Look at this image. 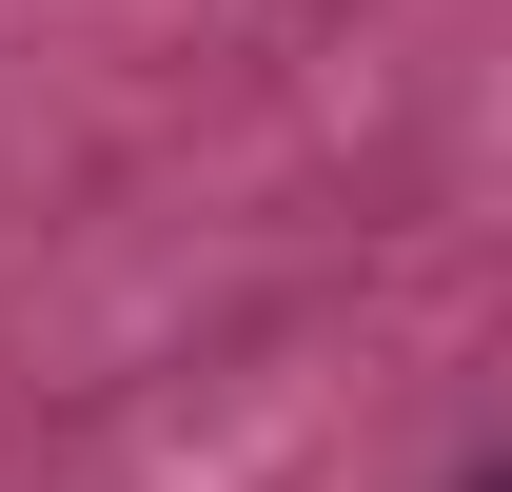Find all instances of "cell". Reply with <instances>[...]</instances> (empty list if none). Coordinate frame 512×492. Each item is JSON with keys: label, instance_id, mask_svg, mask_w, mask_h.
<instances>
[{"label": "cell", "instance_id": "6da1fadb", "mask_svg": "<svg viewBox=\"0 0 512 492\" xmlns=\"http://www.w3.org/2000/svg\"><path fill=\"white\" fill-rule=\"evenodd\" d=\"M473 492H512V473H473Z\"/></svg>", "mask_w": 512, "mask_h": 492}]
</instances>
